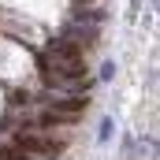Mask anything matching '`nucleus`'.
Wrapping results in <instances>:
<instances>
[{
    "instance_id": "obj_1",
    "label": "nucleus",
    "mask_w": 160,
    "mask_h": 160,
    "mask_svg": "<svg viewBox=\"0 0 160 160\" xmlns=\"http://www.w3.org/2000/svg\"><path fill=\"white\" fill-rule=\"evenodd\" d=\"M38 67L45 75V86L56 89L60 82L86 75V48H78L75 41H67V38H56L38 52Z\"/></svg>"
},
{
    "instance_id": "obj_2",
    "label": "nucleus",
    "mask_w": 160,
    "mask_h": 160,
    "mask_svg": "<svg viewBox=\"0 0 160 160\" xmlns=\"http://www.w3.org/2000/svg\"><path fill=\"white\" fill-rule=\"evenodd\" d=\"M15 145H19L30 160H56L63 153V142H60L56 134L41 130V127H22L19 138H15Z\"/></svg>"
},
{
    "instance_id": "obj_3",
    "label": "nucleus",
    "mask_w": 160,
    "mask_h": 160,
    "mask_svg": "<svg viewBox=\"0 0 160 160\" xmlns=\"http://www.w3.org/2000/svg\"><path fill=\"white\" fill-rule=\"evenodd\" d=\"M60 38L75 41L78 48H89V45H97V38H101V26H97V22H82V19H71V22L60 30Z\"/></svg>"
},
{
    "instance_id": "obj_4",
    "label": "nucleus",
    "mask_w": 160,
    "mask_h": 160,
    "mask_svg": "<svg viewBox=\"0 0 160 160\" xmlns=\"http://www.w3.org/2000/svg\"><path fill=\"white\" fill-rule=\"evenodd\" d=\"M112 134H116V123H112V119H101V127H97V138H101V142H108Z\"/></svg>"
},
{
    "instance_id": "obj_5",
    "label": "nucleus",
    "mask_w": 160,
    "mask_h": 160,
    "mask_svg": "<svg viewBox=\"0 0 160 160\" xmlns=\"http://www.w3.org/2000/svg\"><path fill=\"white\" fill-rule=\"evenodd\" d=\"M112 75H116V63H112V60H104V63H101V82H108Z\"/></svg>"
},
{
    "instance_id": "obj_6",
    "label": "nucleus",
    "mask_w": 160,
    "mask_h": 160,
    "mask_svg": "<svg viewBox=\"0 0 160 160\" xmlns=\"http://www.w3.org/2000/svg\"><path fill=\"white\" fill-rule=\"evenodd\" d=\"M153 8H157V11H160V0H153Z\"/></svg>"
},
{
    "instance_id": "obj_7",
    "label": "nucleus",
    "mask_w": 160,
    "mask_h": 160,
    "mask_svg": "<svg viewBox=\"0 0 160 160\" xmlns=\"http://www.w3.org/2000/svg\"><path fill=\"white\" fill-rule=\"evenodd\" d=\"M78 4H89V0H78Z\"/></svg>"
}]
</instances>
